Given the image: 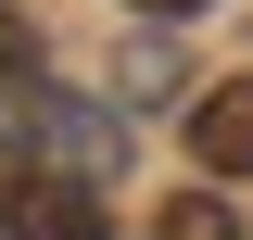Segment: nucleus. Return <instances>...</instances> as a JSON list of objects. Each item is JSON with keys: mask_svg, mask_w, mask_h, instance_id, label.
I'll use <instances>...</instances> for the list:
<instances>
[{"mask_svg": "<svg viewBox=\"0 0 253 240\" xmlns=\"http://www.w3.org/2000/svg\"><path fill=\"white\" fill-rule=\"evenodd\" d=\"M0 240H101V190L13 164V177H0Z\"/></svg>", "mask_w": 253, "mask_h": 240, "instance_id": "obj_2", "label": "nucleus"}, {"mask_svg": "<svg viewBox=\"0 0 253 240\" xmlns=\"http://www.w3.org/2000/svg\"><path fill=\"white\" fill-rule=\"evenodd\" d=\"M190 152H203V177H253V76L190 101Z\"/></svg>", "mask_w": 253, "mask_h": 240, "instance_id": "obj_3", "label": "nucleus"}, {"mask_svg": "<svg viewBox=\"0 0 253 240\" xmlns=\"http://www.w3.org/2000/svg\"><path fill=\"white\" fill-rule=\"evenodd\" d=\"M114 89H126V101H165V89H177V63H165V51H126V63H114Z\"/></svg>", "mask_w": 253, "mask_h": 240, "instance_id": "obj_6", "label": "nucleus"}, {"mask_svg": "<svg viewBox=\"0 0 253 240\" xmlns=\"http://www.w3.org/2000/svg\"><path fill=\"white\" fill-rule=\"evenodd\" d=\"M26 89H38V26L0 0V101H26Z\"/></svg>", "mask_w": 253, "mask_h": 240, "instance_id": "obj_5", "label": "nucleus"}, {"mask_svg": "<svg viewBox=\"0 0 253 240\" xmlns=\"http://www.w3.org/2000/svg\"><path fill=\"white\" fill-rule=\"evenodd\" d=\"M0 126H13V139H26L38 152V177H114V114H89V101H76V89H26V101H0Z\"/></svg>", "mask_w": 253, "mask_h": 240, "instance_id": "obj_1", "label": "nucleus"}, {"mask_svg": "<svg viewBox=\"0 0 253 240\" xmlns=\"http://www.w3.org/2000/svg\"><path fill=\"white\" fill-rule=\"evenodd\" d=\"M152 240H241V215H228V190H177L152 215Z\"/></svg>", "mask_w": 253, "mask_h": 240, "instance_id": "obj_4", "label": "nucleus"}, {"mask_svg": "<svg viewBox=\"0 0 253 240\" xmlns=\"http://www.w3.org/2000/svg\"><path fill=\"white\" fill-rule=\"evenodd\" d=\"M126 13H165V26H190V13H203V0H126Z\"/></svg>", "mask_w": 253, "mask_h": 240, "instance_id": "obj_7", "label": "nucleus"}]
</instances>
